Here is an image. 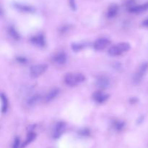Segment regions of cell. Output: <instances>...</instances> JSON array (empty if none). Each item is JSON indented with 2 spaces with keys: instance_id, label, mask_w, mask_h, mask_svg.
Instances as JSON below:
<instances>
[{
  "instance_id": "cb8c5ba5",
  "label": "cell",
  "mask_w": 148,
  "mask_h": 148,
  "mask_svg": "<svg viewBox=\"0 0 148 148\" xmlns=\"http://www.w3.org/2000/svg\"><path fill=\"white\" fill-rule=\"evenodd\" d=\"M80 133L82 135H85V136H86V135H88V133H89V131H88V129H84V130L81 131Z\"/></svg>"
},
{
  "instance_id": "5b68a950",
  "label": "cell",
  "mask_w": 148,
  "mask_h": 148,
  "mask_svg": "<svg viewBox=\"0 0 148 148\" xmlns=\"http://www.w3.org/2000/svg\"><path fill=\"white\" fill-rule=\"evenodd\" d=\"M111 41L107 38H100L94 42L93 47L95 50H102L109 45Z\"/></svg>"
},
{
  "instance_id": "2e32d148",
  "label": "cell",
  "mask_w": 148,
  "mask_h": 148,
  "mask_svg": "<svg viewBox=\"0 0 148 148\" xmlns=\"http://www.w3.org/2000/svg\"><path fill=\"white\" fill-rule=\"evenodd\" d=\"M1 112L2 113H6L7 111V109H8V100L7 98V96L4 94V93H1Z\"/></svg>"
},
{
  "instance_id": "8992f818",
  "label": "cell",
  "mask_w": 148,
  "mask_h": 148,
  "mask_svg": "<svg viewBox=\"0 0 148 148\" xmlns=\"http://www.w3.org/2000/svg\"><path fill=\"white\" fill-rule=\"evenodd\" d=\"M109 97V95L106 93L101 91H96L92 94V98L96 102L98 103H103L106 101Z\"/></svg>"
},
{
  "instance_id": "e0dca14e",
  "label": "cell",
  "mask_w": 148,
  "mask_h": 148,
  "mask_svg": "<svg viewBox=\"0 0 148 148\" xmlns=\"http://www.w3.org/2000/svg\"><path fill=\"white\" fill-rule=\"evenodd\" d=\"M124 126H125V123L122 120H115L113 121L112 123V127L114 128V130L116 131H119L122 130L124 129Z\"/></svg>"
},
{
  "instance_id": "d4e9b609",
  "label": "cell",
  "mask_w": 148,
  "mask_h": 148,
  "mask_svg": "<svg viewBox=\"0 0 148 148\" xmlns=\"http://www.w3.org/2000/svg\"><path fill=\"white\" fill-rule=\"evenodd\" d=\"M143 26H146V27H148V18L146 19V20L143 22Z\"/></svg>"
},
{
  "instance_id": "9a60e30c",
  "label": "cell",
  "mask_w": 148,
  "mask_h": 148,
  "mask_svg": "<svg viewBox=\"0 0 148 148\" xmlns=\"http://www.w3.org/2000/svg\"><path fill=\"white\" fill-rule=\"evenodd\" d=\"M119 12V7L116 4H112L110 6L108 9V12H107V15L110 18L114 17L117 15Z\"/></svg>"
},
{
  "instance_id": "603a6c76",
  "label": "cell",
  "mask_w": 148,
  "mask_h": 148,
  "mask_svg": "<svg viewBox=\"0 0 148 148\" xmlns=\"http://www.w3.org/2000/svg\"><path fill=\"white\" fill-rule=\"evenodd\" d=\"M69 4H70V6L72 7V8L73 9V10H75V9H76L75 0H69Z\"/></svg>"
},
{
  "instance_id": "8fae6325",
  "label": "cell",
  "mask_w": 148,
  "mask_h": 148,
  "mask_svg": "<svg viewBox=\"0 0 148 148\" xmlns=\"http://www.w3.org/2000/svg\"><path fill=\"white\" fill-rule=\"evenodd\" d=\"M59 94V89L57 88L52 89L51 90L49 91L47 94H46V96L44 97V102H49L52 101L53 100H54Z\"/></svg>"
},
{
  "instance_id": "4fadbf2b",
  "label": "cell",
  "mask_w": 148,
  "mask_h": 148,
  "mask_svg": "<svg viewBox=\"0 0 148 148\" xmlns=\"http://www.w3.org/2000/svg\"><path fill=\"white\" fill-rule=\"evenodd\" d=\"M147 9L148 3H146V4H141V5H132L131 7H130V9H129V10H130V11L131 12L139 13L145 11Z\"/></svg>"
},
{
  "instance_id": "d6986e66",
  "label": "cell",
  "mask_w": 148,
  "mask_h": 148,
  "mask_svg": "<svg viewBox=\"0 0 148 148\" xmlns=\"http://www.w3.org/2000/svg\"><path fill=\"white\" fill-rule=\"evenodd\" d=\"M9 33L10 34V36L13 38V39H16V40H18L20 39V35H19L18 32L16 30V29L14 28L13 26L10 27L9 28Z\"/></svg>"
},
{
  "instance_id": "5bb4252c",
  "label": "cell",
  "mask_w": 148,
  "mask_h": 148,
  "mask_svg": "<svg viewBox=\"0 0 148 148\" xmlns=\"http://www.w3.org/2000/svg\"><path fill=\"white\" fill-rule=\"evenodd\" d=\"M36 133H35L34 131H30L28 132V133H27V138H26L25 141L24 143L21 145V147L20 148L25 147L27 145H28L29 144L31 143V142L36 139Z\"/></svg>"
},
{
  "instance_id": "44dd1931",
  "label": "cell",
  "mask_w": 148,
  "mask_h": 148,
  "mask_svg": "<svg viewBox=\"0 0 148 148\" xmlns=\"http://www.w3.org/2000/svg\"><path fill=\"white\" fill-rule=\"evenodd\" d=\"M20 140L19 137H15L14 142L12 145V148H20Z\"/></svg>"
},
{
  "instance_id": "3957f363",
  "label": "cell",
  "mask_w": 148,
  "mask_h": 148,
  "mask_svg": "<svg viewBox=\"0 0 148 148\" xmlns=\"http://www.w3.org/2000/svg\"><path fill=\"white\" fill-rule=\"evenodd\" d=\"M148 70V62H144L142 64L133 76V83L134 84H138L143 80V77L145 75Z\"/></svg>"
},
{
  "instance_id": "ba28073f",
  "label": "cell",
  "mask_w": 148,
  "mask_h": 148,
  "mask_svg": "<svg viewBox=\"0 0 148 148\" xmlns=\"http://www.w3.org/2000/svg\"><path fill=\"white\" fill-rule=\"evenodd\" d=\"M67 56L64 52H59L53 57V61L57 65H63L66 63Z\"/></svg>"
},
{
  "instance_id": "ffe728a7",
  "label": "cell",
  "mask_w": 148,
  "mask_h": 148,
  "mask_svg": "<svg viewBox=\"0 0 148 148\" xmlns=\"http://www.w3.org/2000/svg\"><path fill=\"white\" fill-rule=\"evenodd\" d=\"M83 47H84V45L82 44H77L76 43V44H72V49H73L74 51H76V52L81 50V49H82Z\"/></svg>"
},
{
  "instance_id": "277c9868",
  "label": "cell",
  "mask_w": 148,
  "mask_h": 148,
  "mask_svg": "<svg viewBox=\"0 0 148 148\" xmlns=\"http://www.w3.org/2000/svg\"><path fill=\"white\" fill-rule=\"evenodd\" d=\"M48 65L46 64H38V65H33L30 68V74L33 78H38L43 75L46 71Z\"/></svg>"
},
{
  "instance_id": "7a4b0ae2",
  "label": "cell",
  "mask_w": 148,
  "mask_h": 148,
  "mask_svg": "<svg viewBox=\"0 0 148 148\" xmlns=\"http://www.w3.org/2000/svg\"><path fill=\"white\" fill-rule=\"evenodd\" d=\"M130 44L127 42H121L111 46L108 50V55L113 57L119 56L130 49Z\"/></svg>"
},
{
  "instance_id": "ac0fdd59",
  "label": "cell",
  "mask_w": 148,
  "mask_h": 148,
  "mask_svg": "<svg viewBox=\"0 0 148 148\" xmlns=\"http://www.w3.org/2000/svg\"><path fill=\"white\" fill-rule=\"evenodd\" d=\"M40 96L39 94H34V95H33L28 99V100H27V104L29 106L35 105L40 100Z\"/></svg>"
},
{
  "instance_id": "9c48e42d",
  "label": "cell",
  "mask_w": 148,
  "mask_h": 148,
  "mask_svg": "<svg viewBox=\"0 0 148 148\" xmlns=\"http://www.w3.org/2000/svg\"><path fill=\"white\" fill-rule=\"evenodd\" d=\"M96 84L99 88L101 89H106L109 86L110 81L109 79L106 76L101 75L98 77L96 80Z\"/></svg>"
},
{
  "instance_id": "30bf717a",
  "label": "cell",
  "mask_w": 148,
  "mask_h": 148,
  "mask_svg": "<svg viewBox=\"0 0 148 148\" xmlns=\"http://www.w3.org/2000/svg\"><path fill=\"white\" fill-rule=\"evenodd\" d=\"M14 7H15L17 10H20L21 12H34L36 11V8L30 5H26V4H20V3H15L14 4Z\"/></svg>"
},
{
  "instance_id": "7402d4cb",
  "label": "cell",
  "mask_w": 148,
  "mask_h": 148,
  "mask_svg": "<svg viewBox=\"0 0 148 148\" xmlns=\"http://www.w3.org/2000/svg\"><path fill=\"white\" fill-rule=\"evenodd\" d=\"M17 60L19 62H20V63H25V62H27V59L25 57H17Z\"/></svg>"
},
{
  "instance_id": "7c38bea8",
  "label": "cell",
  "mask_w": 148,
  "mask_h": 148,
  "mask_svg": "<svg viewBox=\"0 0 148 148\" xmlns=\"http://www.w3.org/2000/svg\"><path fill=\"white\" fill-rule=\"evenodd\" d=\"M32 43L38 46H44L46 45V41L43 35H37L31 38Z\"/></svg>"
},
{
  "instance_id": "52a82bcc",
  "label": "cell",
  "mask_w": 148,
  "mask_h": 148,
  "mask_svg": "<svg viewBox=\"0 0 148 148\" xmlns=\"http://www.w3.org/2000/svg\"><path fill=\"white\" fill-rule=\"evenodd\" d=\"M65 129H66V124H65L64 122H59L56 125V126L54 128V130H53V138H55V139L59 138L63 133V132L64 131Z\"/></svg>"
},
{
  "instance_id": "6da1fadb",
  "label": "cell",
  "mask_w": 148,
  "mask_h": 148,
  "mask_svg": "<svg viewBox=\"0 0 148 148\" xmlns=\"http://www.w3.org/2000/svg\"><path fill=\"white\" fill-rule=\"evenodd\" d=\"M85 77L81 73H69L64 77V82L69 86H75L78 84L84 82Z\"/></svg>"
}]
</instances>
